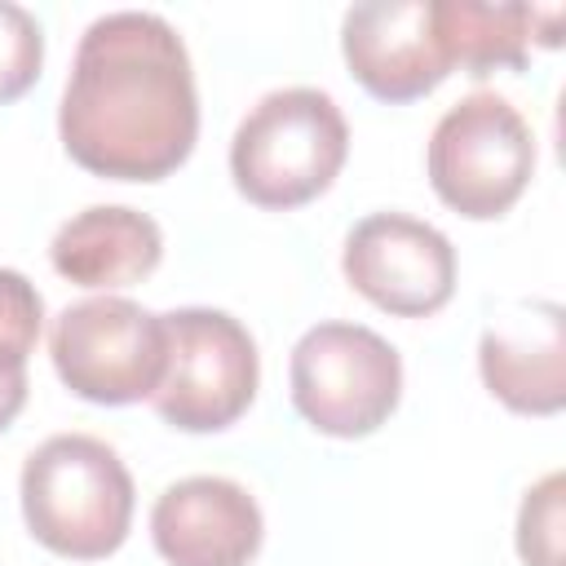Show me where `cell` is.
Here are the masks:
<instances>
[{
    "instance_id": "cell-1",
    "label": "cell",
    "mask_w": 566,
    "mask_h": 566,
    "mask_svg": "<svg viewBox=\"0 0 566 566\" xmlns=\"http://www.w3.org/2000/svg\"><path fill=\"white\" fill-rule=\"evenodd\" d=\"M66 155L115 181H159L199 137V93L177 27L146 9H115L80 35L62 88Z\"/></svg>"
},
{
    "instance_id": "cell-2",
    "label": "cell",
    "mask_w": 566,
    "mask_h": 566,
    "mask_svg": "<svg viewBox=\"0 0 566 566\" xmlns=\"http://www.w3.org/2000/svg\"><path fill=\"white\" fill-rule=\"evenodd\" d=\"M22 517L44 548L97 562L128 535L133 478L102 438L53 433L22 464Z\"/></svg>"
},
{
    "instance_id": "cell-3",
    "label": "cell",
    "mask_w": 566,
    "mask_h": 566,
    "mask_svg": "<svg viewBox=\"0 0 566 566\" xmlns=\"http://www.w3.org/2000/svg\"><path fill=\"white\" fill-rule=\"evenodd\" d=\"M349 128L332 93L292 84L265 93L230 142V177L261 208H301L332 186Z\"/></svg>"
},
{
    "instance_id": "cell-4",
    "label": "cell",
    "mask_w": 566,
    "mask_h": 566,
    "mask_svg": "<svg viewBox=\"0 0 566 566\" xmlns=\"http://www.w3.org/2000/svg\"><path fill=\"white\" fill-rule=\"evenodd\" d=\"M292 402L332 438H367L402 398L398 349L363 323H318L292 345Z\"/></svg>"
},
{
    "instance_id": "cell-5",
    "label": "cell",
    "mask_w": 566,
    "mask_h": 566,
    "mask_svg": "<svg viewBox=\"0 0 566 566\" xmlns=\"http://www.w3.org/2000/svg\"><path fill=\"white\" fill-rule=\"evenodd\" d=\"M535 172V137L500 93L460 97L429 137V181L447 208L473 221L509 212Z\"/></svg>"
},
{
    "instance_id": "cell-6",
    "label": "cell",
    "mask_w": 566,
    "mask_h": 566,
    "mask_svg": "<svg viewBox=\"0 0 566 566\" xmlns=\"http://www.w3.org/2000/svg\"><path fill=\"white\" fill-rule=\"evenodd\" d=\"M168 363L150 394V407L186 433H212L234 424L256 398V345L248 327L208 305L164 314Z\"/></svg>"
},
{
    "instance_id": "cell-7",
    "label": "cell",
    "mask_w": 566,
    "mask_h": 566,
    "mask_svg": "<svg viewBox=\"0 0 566 566\" xmlns=\"http://www.w3.org/2000/svg\"><path fill=\"white\" fill-rule=\"evenodd\" d=\"M49 354L62 385L88 402L124 407L150 398L168 363L164 314L111 292L84 296L53 318Z\"/></svg>"
},
{
    "instance_id": "cell-8",
    "label": "cell",
    "mask_w": 566,
    "mask_h": 566,
    "mask_svg": "<svg viewBox=\"0 0 566 566\" xmlns=\"http://www.w3.org/2000/svg\"><path fill=\"white\" fill-rule=\"evenodd\" d=\"M340 270L358 296L402 318H424L442 310L455 292L451 239L407 212L363 217L345 239Z\"/></svg>"
},
{
    "instance_id": "cell-9",
    "label": "cell",
    "mask_w": 566,
    "mask_h": 566,
    "mask_svg": "<svg viewBox=\"0 0 566 566\" xmlns=\"http://www.w3.org/2000/svg\"><path fill=\"white\" fill-rule=\"evenodd\" d=\"M340 53L354 80L380 102L424 97L451 71L433 0H363L345 9Z\"/></svg>"
},
{
    "instance_id": "cell-10",
    "label": "cell",
    "mask_w": 566,
    "mask_h": 566,
    "mask_svg": "<svg viewBox=\"0 0 566 566\" xmlns=\"http://www.w3.org/2000/svg\"><path fill=\"white\" fill-rule=\"evenodd\" d=\"M482 385L517 416L566 407V310L557 301H517L500 310L478 340Z\"/></svg>"
},
{
    "instance_id": "cell-11",
    "label": "cell",
    "mask_w": 566,
    "mask_h": 566,
    "mask_svg": "<svg viewBox=\"0 0 566 566\" xmlns=\"http://www.w3.org/2000/svg\"><path fill=\"white\" fill-rule=\"evenodd\" d=\"M261 535L256 500L230 478H181L150 509V539L168 566H248Z\"/></svg>"
},
{
    "instance_id": "cell-12",
    "label": "cell",
    "mask_w": 566,
    "mask_h": 566,
    "mask_svg": "<svg viewBox=\"0 0 566 566\" xmlns=\"http://www.w3.org/2000/svg\"><path fill=\"white\" fill-rule=\"evenodd\" d=\"M53 270L80 287H128L146 279L164 256L155 217L124 203H93L57 226L49 243Z\"/></svg>"
},
{
    "instance_id": "cell-13",
    "label": "cell",
    "mask_w": 566,
    "mask_h": 566,
    "mask_svg": "<svg viewBox=\"0 0 566 566\" xmlns=\"http://www.w3.org/2000/svg\"><path fill=\"white\" fill-rule=\"evenodd\" d=\"M544 9L509 0V4H482V0H433V22L447 49V62L469 75H491L504 66H522L535 22Z\"/></svg>"
},
{
    "instance_id": "cell-14",
    "label": "cell",
    "mask_w": 566,
    "mask_h": 566,
    "mask_svg": "<svg viewBox=\"0 0 566 566\" xmlns=\"http://www.w3.org/2000/svg\"><path fill=\"white\" fill-rule=\"evenodd\" d=\"M562 473H548L517 509V553L526 566H562Z\"/></svg>"
},
{
    "instance_id": "cell-15",
    "label": "cell",
    "mask_w": 566,
    "mask_h": 566,
    "mask_svg": "<svg viewBox=\"0 0 566 566\" xmlns=\"http://www.w3.org/2000/svg\"><path fill=\"white\" fill-rule=\"evenodd\" d=\"M40 62H44L40 22L22 4L0 0V102L22 97L40 80Z\"/></svg>"
},
{
    "instance_id": "cell-16",
    "label": "cell",
    "mask_w": 566,
    "mask_h": 566,
    "mask_svg": "<svg viewBox=\"0 0 566 566\" xmlns=\"http://www.w3.org/2000/svg\"><path fill=\"white\" fill-rule=\"evenodd\" d=\"M44 301L35 283L18 270H0V363L27 367V354L40 340Z\"/></svg>"
},
{
    "instance_id": "cell-17",
    "label": "cell",
    "mask_w": 566,
    "mask_h": 566,
    "mask_svg": "<svg viewBox=\"0 0 566 566\" xmlns=\"http://www.w3.org/2000/svg\"><path fill=\"white\" fill-rule=\"evenodd\" d=\"M27 402V367H9L0 363V429L13 424V416Z\"/></svg>"
}]
</instances>
